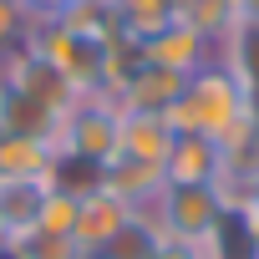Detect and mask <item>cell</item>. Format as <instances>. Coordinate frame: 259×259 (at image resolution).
Returning a JSON list of instances; mask_svg holds the SVG:
<instances>
[{
  "label": "cell",
  "mask_w": 259,
  "mask_h": 259,
  "mask_svg": "<svg viewBox=\"0 0 259 259\" xmlns=\"http://www.w3.org/2000/svg\"><path fill=\"white\" fill-rule=\"evenodd\" d=\"M66 6H92V0H66Z\"/></svg>",
  "instance_id": "obj_19"
},
{
  "label": "cell",
  "mask_w": 259,
  "mask_h": 259,
  "mask_svg": "<svg viewBox=\"0 0 259 259\" xmlns=\"http://www.w3.org/2000/svg\"><path fill=\"white\" fill-rule=\"evenodd\" d=\"M138 213H143V208H133L127 198H117V193H107V188H92V193H81V203H76V229H71V239H76V249H87V259H92L112 234H122Z\"/></svg>",
  "instance_id": "obj_5"
},
{
  "label": "cell",
  "mask_w": 259,
  "mask_h": 259,
  "mask_svg": "<svg viewBox=\"0 0 259 259\" xmlns=\"http://www.w3.org/2000/svg\"><path fill=\"white\" fill-rule=\"evenodd\" d=\"M6 81L11 92H21V97H31V102H41V107H51L56 117H66L76 102H81V92L71 87V76L36 46V41H26L21 51H11V61H6Z\"/></svg>",
  "instance_id": "obj_4"
},
{
  "label": "cell",
  "mask_w": 259,
  "mask_h": 259,
  "mask_svg": "<svg viewBox=\"0 0 259 259\" xmlns=\"http://www.w3.org/2000/svg\"><path fill=\"white\" fill-rule=\"evenodd\" d=\"M148 259H219V244H213V239H208V244H188V239H168V234H163Z\"/></svg>",
  "instance_id": "obj_16"
},
{
  "label": "cell",
  "mask_w": 259,
  "mask_h": 259,
  "mask_svg": "<svg viewBox=\"0 0 259 259\" xmlns=\"http://www.w3.org/2000/svg\"><path fill=\"white\" fill-rule=\"evenodd\" d=\"M163 178L168 183H213L224 178V153L213 138H193V133H178L168 163H163Z\"/></svg>",
  "instance_id": "obj_9"
},
{
  "label": "cell",
  "mask_w": 259,
  "mask_h": 259,
  "mask_svg": "<svg viewBox=\"0 0 259 259\" xmlns=\"http://www.w3.org/2000/svg\"><path fill=\"white\" fill-rule=\"evenodd\" d=\"M76 203H81L76 193H56V188H51L31 234H56V239H71V229H76Z\"/></svg>",
  "instance_id": "obj_14"
},
{
  "label": "cell",
  "mask_w": 259,
  "mask_h": 259,
  "mask_svg": "<svg viewBox=\"0 0 259 259\" xmlns=\"http://www.w3.org/2000/svg\"><path fill=\"white\" fill-rule=\"evenodd\" d=\"M46 193H51V183H0V224L11 229V239L36 229Z\"/></svg>",
  "instance_id": "obj_12"
},
{
  "label": "cell",
  "mask_w": 259,
  "mask_h": 259,
  "mask_svg": "<svg viewBox=\"0 0 259 259\" xmlns=\"http://www.w3.org/2000/svg\"><path fill=\"white\" fill-rule=\"evenodd\" d=\"M117 133H122L117 102H112V97H81V102L61 117V143H56V153L102 168V163L117 158Z\"/></svg>",
  "instance_id": "obj_3"
},
{
  "label": "cell",
  "mask_w": 259,
  "mask_h": 259,
  "mask_svg": "<svg viewBox=\"0 0 259 259\" xmlns=\"http://www.w3.org/2000/svg\"><path fill=\"white\" fill-rule=\"evenodd\" d=\"M173 143H178V133L168 127V117H163V112H122L117 153H127V158H138V163L163 168V163H168V153H173Z\"/></svg>",
  "instance_id": "obj_7"
},
{
  "label": "cell",
  "mask_w": 259,
  "mask_h": 259,
  "mask_svg": "<svg viewBox=\"0 0 259 259\" xmlns=\"http://www.w3.org/2000/svg\"><path fill=\"white\" fill-rule=\"evenodd\" d=\"M249 102H254V92L224 66V61H213V66H198L188 81H183V92H178V102L163 112L168 117V127L173 133H193V138H229L239 122H249Z\"/></svg>",
  "instance_id": "obj_1"
},
{
  "label": "cell",
  "mask_w": 259,
  "mask_h": 259,
  "mask_svg": "<svg viewBox=\"0 0 259 259\" xmlns=\"http://www.w3.org/2000/svg\"><path fill=\"white\" fill-rule=\"evenodd\" d=\"M234 16L239 21H259V0H234Z\"/></svg>",
  "instance_id": "obj_18"
},
{
  "label": "cell",
  "mask_w": 259,
  "mask_h": 259,
  "mask_svg": "<svg viewBox=\"0 0 259 259\" xmlns=\"http://www.w3.org/2000/svg\"><path fill=\"white\" fill-rule=\"evenodd\" d=\"M107 6H112L117 36H127V41H148L153 31L178 21V0H107Z\"/></svg>",
  "instance_id": "obj_11"
},
{
  "label": "cell",
  "mask_w": 259,
  "mask_h": 259,
  "mask_svg": "<svg viewBox=\"0 0 259 259\" xmlns=\"http://www.w3.org/2000/svg\"><path fill=\"white\" fill-rule=\"evenodd\" d=\"M153 203L158 208H148V219L168 239H188V244H208L229 213V198L213 183H163Z\"/></svg>",
  "instance_id": "obj_2"
},
{
  "label": "cell",
  "mask_w": 259,
  "mask_h": 259,
  "mask_svg": "<svg viewBox=\"0 0 259 259\" xmlns=\"http://www.w3.org/2000/svg\"><path fill=\"white\" fill-rule=\"evenodd\" d=\"M31 26V16H26V6H21V0H0V51H6L21 31Z\"/></svg>",
  "instance_id": "obj_17"
},
{
  "label": "cell",
  "mask_w": 259,
  "mask_h": 259,
  "mask_svg": "<svg viewBox=\"0 0 259 259\" xmlns=\"http://www.w3.org/2000/svg\"><path fill=\"white\" fill-rule=\"evenodd\" d=\"M158 239H163V229H158L148 213H138L133 224L122 229V234H112V239H107V244H102L92 259H148Z\"/></svg>",
  "instance_id": "obj_13"
},
{
  "label": "cell",
  "mask_w": 259,
  "mask_h": 259,
  "mask_svg": "<svg viewBox=\"0 0 259 259\" xmlns=\"http://www.w3.org/2000/svg\"><path fill=\"white\" fill-rule=\"evenodd\" d=\"M183 81H188V76H178V71H163V66H148V61H143L133 76H127V81L112 92V102H117V112H168V107L178 102Z\"/></svg>",
  "instance_id": "obj_8"
},
{
  "label": "cell",
  "mask_w": 259,
  "mask_h": 259,
  "mask_svg": "<svg viewBox=\"0 0 259 259\" xmlns=\"http://www.w3.org/2000/svg\"><path fill=\"white\" fill-rule=\"evenodd\" d=\"M138 51H143L148 66H163V71H178V76H193L198 66H208V41H203L183 16H178L173 26L153 31L148 41H138Z\"/></svg>",
  "instance_id": "obj_6"
},
{
  "label": "cell",
  "mask_w": 259,
  "mask_h": 259,
  "mask_svg": "<svg viewBox=\"0 0 259 259\" xmlns=\"http://www.w3.org/2000/svg\"><path fill=\"white\" fill-rule=\"evenodd\" d=\"M16 259H87V249H76V239H56V234H21L11 239Z\"/></svg>",
  "instance_id": "obj_15"
},
{
  "label": "cell",
  "mask_w": 259,
  "mask_h": 259,
  "mask_svg": "<svg viewBox=\"0 0 259 259\" xmlns=\"http://www.w3.org/2000/svg\"><path fill=\"white\" fill-rule=\"evenodd\" d=\"M51 163H56V148L0 133V183H51Z\"/></svg>",
  "instance_id": "obj_10"
}]
</instances>
